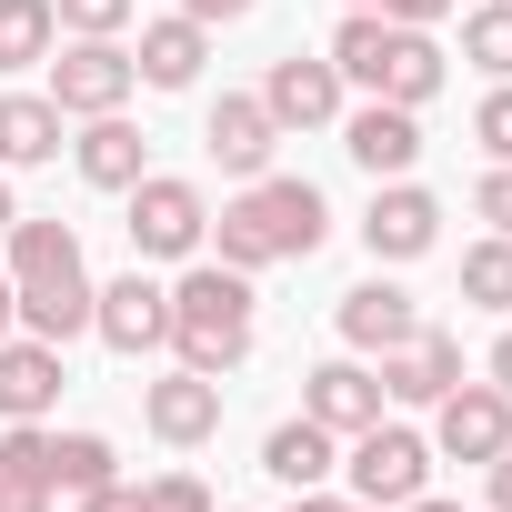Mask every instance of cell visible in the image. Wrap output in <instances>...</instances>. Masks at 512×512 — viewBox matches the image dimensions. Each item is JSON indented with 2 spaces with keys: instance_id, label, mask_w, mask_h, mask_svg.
Masks as SVG:
<instances>
[{
  "instance_id": "obj_7",
  "label": "cell",
  "mask_w": 512,
  "mask_h": 512,
  "mask_svg": "<svg viewBox=\"0 0 512 512\" xmlns=\"http://www.w3.org/2000/svg\"><path fill=\"white\" fill-rule=\"evenodd\" d=\"M91 332H101L121 362H141V352H171V292H161V282L131 262L121 282H101V292H91Z\"/></svg>"
},
{
  "instance_id": "obj_32",
  "label": "cell",
  "mask_w": 512,
  "mask_h": 512,
  "mask_svg": "<svg viewBox=\"0 0 512 512\" xmlns=\"http://www.w3.org/2000/svg\"><path fill=\"white\" fill-rule=\"evenodd\" d=\"M472 211H482L492 231H512V161H492V171L472 181Z\"/></svg>"
},
{
  "instance_id": "obj_23",
  "label": "cell",
  "mask_w": 512,
  "mask_h": 512,
  "mask_svg": "<svg viewBox=\"0 0 512 512\" xmlns=\"http://www.w3.org/2000/svg\"><path fill=\"white\" fill-rule=\"evenodd\" d=\"M382 51H392V21H382V11H342L322 61L342 71V91H372V81H382Z\"/></svg>"
},
{
  "instance_id": "obj_9",
  "label": "cell",
  "mask_w": 512,
  "mask_h": 512,
  "mask_svg": "<svg viewBox=\"0 0 512 512\" xmlns=\"http://www.w3.org/2000/svg\"><path fill=\"white\" fill-rule=\"evenodd\" d=\"M432 452H442V462H492V452H512V402H502L492 382H452V392L432 402Z\"/></svg>"
},
{
  "instance_id": "obj_20",
  "label": "cell",
  "mask_w": 512,
  "mask_h": 512,
  "mask_svg": "<svg viewBox=\"0 0 512 512\" xmlns=\"http://www.w3.org/2000/svg\"><path fill=\"white\" fill-rule=\"evenodd\" d=\"M201 61H211V31H201L191 11H171V21H151V31H141V51H131V71H141V91H191V81H201Z\"/></svg>"
},
{
  "instance_id": "obj_26",
  "label": "cell",
  "mask_w": 512,
  "mask_h": 512,
  "mask_svg": "<svg viewBox=\"0 0 512 512\" xmlns=\"http://www.w3.org/2000/svg\"><path fill=\"white\" fill-rule=\"evenodd\" d=\"M462 302L512 312V231H492V241H472V251H462Z\"/></svg>"
},
{
  "instance_id": "obj_2",
  "label": "cell",
  "mask_w": 512,
  "mask_h": 512,
  "mask_svg": "<svg viewBox=\"0 0 512 512\" xmlns=\"http://www.w3.org/2000/svg\"><path fill=\"white\" fill-rule=\"evenodd\" d=\"M11 241V302H21V332H41V342H81L91 332V262H81V231L71 221H11L0 231Z\"/></svg>"
},
{
  "instance_id": "obj_28",
  "label": "cell",
  "mask_w": 512,
  "mask_h": 512,
  "mask_svg": "<svg viewBox=\"0 0 512 512\" xmlns=\"http://www.w3.org/2000/svg\"><path fill=\"white\" fill-rule=\"evenodd\" d=\"M131 11H141V0H51V21H61L71 41H121Z\"/></svg>"
},
{
  "instance_id": "obj_30",
  "label": "cell",
  "mask_w": 512,
  "mask_h": 512,
  "mask_svg": "<svg viewBox=\"0 0 512 512\" xmlns=\"http://www.w3.org/2000/svg\"><path fill=\"white\" fill-rule=\"evenodd\" d=\"M141 512H221V502L201 492V472H161V482H141Z\"/></svg>"
},
{
  "instance_id": "obj_38",
  "label": "cell",
  "mask_w": 512,
  "mask_h": 512,
  "mask_svg": "<svg viewBox=\"0 0 512 512\" xmlns=\"http://www.w3.org/2000/svg\"><path fill=\"white\" fill-rule=\"evenodd\" d=\"M482 472H492V512H512V452H492Z\"/></svg>"
},
{
  "instance_id": "obj_10",
  "label": "cell",
  "mask_w": 512,
  "mask_h": 512,
  "mask_svg": "<svg viewBox=\"0 0 512 512\" xmlns=\"http://www.w3.org/2000/svg\"><path fill=\"white\" fill-rule=\"evenodd\" d=\"M141 422H151V442H171V452H201V442L221 432V382L181 362V372L141 382Z\"/></svg>"
},
{
  "instance_id": "obj_4",
  "label": "cell",
  "mask_w": 512,
  "mask_h": 512,
  "mask_svg": "<svg viewBox=\"0 0 512 512\" xmlns=\"http://www.w3.org/2000/svg\"><path fill=\"white\" fill-rule=\"evenodd\" d=\"M121 231H131V262H201L211 201H201V181H181V171H141Z\"/></svg>"
},
{
  "instance_id": "obj_22",
  "label": "cell",
  "mask_w": 512,
  "mask_h": 512,
  "mask_svg": "<svg viewBox=\"0 0 512 512\" xmlns=\"http://www.w3.org/2000/svg\"><path fill=\"white\" fill-rule=\"evenodd\" d=\"M442 81H452L442 41H432V31H402V21H392V51H382V81H372V101H402V111H422V101H432Z\"/></svg>"
},
{
  "instance_id": "obj_33",
  "label": "cell",
  "mask_w": 512,
  "mask_h": 512,
  "mask_svg": "<svg viewBox=\"0 0 512 512\" xmlns=\"http://www.w3.org/2000/svg\"><path fill=\"white\" fill-rule=\"evenodd\" d=\"M71 502H81V512H141V482L111 472V482H91V492H71Z\"/></svg>"
},
{
  "instance_id": "obj_1",
  "label": "cell",
  "mask_w": 512,
  "mask_h": 512,
  "mask_svg": "<svg viewBox=\"0 0 512 512\" xmlns=\"http://www.w3.org/2000/svg\"><path fill=\"white\" fill-rule=\"evenodd\" d=\"M332 231V201L292 171H262V181H241L221 211H211V241H221V262L231 272H272V262H312Z\"/></svg>"
},
{
  "instance_id": "obj_8",
  "label": "cell",
  "mask_w": 512,
  "mask_h": 512,
  "mask_svg": "<svg viewBox=\"0 0 512 512\" xmlns=\"http://www.w3.org/2000/svg\"><path fill=\"white\" fill-rule=\"evenodd\" d=\"M442 241V201L402 171V181H372V211H362V251L372 262H422Z\"/></svg>"
},
{
  "instance_id": "obj_16",
  "label": "cell",
  "mask_w": 512,
  "mask_h": 512,
  "mask_svg": "<svg viewBox=\"0 0 512 512\" xmlns=\"http://www.w3.org/2000/svg\"><path fill=\"white\" fill-rule=\"evenodd\" d=\"M61 342H41V332H11L0 342V422H41L51 402H61Z\"/></svg>"
},
{
  "instance_id": "obj_25",
  "label": "cell",
  "mask_w": 512,
  "mask_h": 512,
  "mask_svg": "<svg viewBox=\"0 0 512 512\" xmlns=\"http://www.w3.org/2000/svg\"><path fill=\"white\" fill-rule=\"evenodd\" d=\"M121 472V452L101 442V432H51V492H91V482H111Z\"/></svg>"
},
{
  "instance_id": "obj_21",
  "label": "cell",
  "mask_w": 512,
  "mask_h": 512,
  "mask_svg": "<svg viewBox=\"0 0 512 512\" xmlns=\"http://www.w3.org/2000/svg\"><path fill=\"white\" fill-rule=\"evenodd\" d=\"M71 161H81V181H91V191H131V181L151 171V141H141L121 111H101V121H81Z\"/></svg>"
},
{
  "instance_id": "obj_40",
  "label": "cell",
  "mask_w": 512,
  "mask_h": 512,
  "mask_svg": "<svg viewBox=\"0 0 512 512\" xmlns=\"http://www.w3.org/2000/svg\"><path fill=\"white\" fill-rule=\"evenodd\" d=\"M21 332V302H11V272H0V342H11Z\"/></svg>"
},
{
  "instance_id": "obj_43",
  "label": "cell",
  "mask_w": 512,
  "mask_h": 512,
  "mask_svg": "<svg viewBox=\"0 0 512 512\" xmlns=\"http://www.w3.org/2000/svg\"><path fill=\"white\" fill-rule=\"evenodd\" d=\"M342 11H382V0H342Z\"/></svg>"
},
{
  "instance_id": "obj_6",
  "label": "cell",
  "mask_w": 512,
  "mask_h": 512,
  "mask_svg": "<svg viewBox=\"0 0 512 512\" xmlns=\"http://www.w3.org/2000/svg\"><path fill=\"white\" fill-rule=\"evenodd\" d=\"M41 71H51V101H61L71 121H101V111H121V101L141 91V71H131L121 41H71V51H51Z\"/></svg>"
},
{
  "instance_id": "obj_11",
  "label": "cell",
  "mask_w": 512,
  "mask_h": 512,
  "mask_svg": "<svg viewBox=\"0 0 512 512\" xmlns=\"http://www.w3.org/2000/svg\"><path fill=\"white\" fill-rule=\"evenodd\" d=\"M201 151H211L231 181H262V171H272V151H282V121L262 111V91H221V101H211V121H201Z\"/></svg>"
},
{
  "instance_id": "obj_34",
  "label": "cell",
  "mask_w": 512,
  "mask_h": 512,
  "mask_svg": "<svg viewBox=\"0 0 512 512\" xmlns=\"http://www.w3.org/2000/svg\"><path fill=\"white\" fill-rule=\"evenodd\" d=\"M51 502H61L51 482H11V472H0V512H51Z\"/></svg>"
},
{
  "instance_id": "obj_39",
  "label": "cell",
  "mask_w": 512,
  "mask_h": 512,
  "mask_svg": "<svg viewBox=\"0 0 512 512\" xmlns=\"http://www.w3.org/2000/svg\"><path fill=\"white\" fill-rule=\"evenodd\" d=\"M492 392H502V402H512V332H502V342H492Z\"/></svg>"
},
{
  "instance_id": "obj_17",
  "label": "cell",
  "mask_w": 512,
  "mask_h": 512,
  "mask_svg": "<svg viewBox=\"0 0 512 512\" xmlns=\"http://www.w3.org/2000/svg\"><path fill=\"white\" fill-rule=\"evenodd\" d=\"M452 382H462V342H452V332H432V322H422L412 342H392V352H382V402H442Z\"/></svg>"
},
{
  "instance_id": "obj_3",
  "label": "cell",
  "mask_w": 512,
  "mask_h": 512,
  "mask_svg": "<svg viewBox=\"0 0 512 512\" xmlns=\"http://www.w3.org/2000/svg\"><path fill=\"white\" fill-rule=\"evenodd\" d=\"M171 352L191 362V372H241L251 362V272H231V262H181V282H171Z\"/></svg>"
},
{
  "instance_id": "obj_13",
  "label": "cell",
  "mask_w": 512,
  "mask_h": 512,
  "mask_svg": "<svg viewBox=\"0 0 512 512\" xmlns=\"http://www.w3.org/2000/svg\"><path fill=\"white\" fill-rule=\"evenodd\" d=\"M262 111L282 121V131H322V121H342V71L312 51H292V61H272V81H262Z\"/></svg>"
},
{
  "instance_id": "obj_41",
  "label": "cell",
  "mask_w": 512,
  "mask_h": 512,
  "mask_svg": "<svg viewBox=\"0 0 512 512\" xmlns=\"http://www.w3.org/2000/svg\"><path fill=\"white\" fill-rule=\"evenodd\" d=\"M21 221V201H11V171H0V231H11Z\"/></svg>"
},
{
  "instance_id": "obj_19",
  "label": "cell",
  "mask_w": 512,
  "mask_h": 512,
  "mask_svg": "<svg viewBox=\"0 0 512 512\" xmlns=\"http://www.w3.org/2000/svg\"><path fill=\"white\" fill-rule=\"evenodd\" d=\"M61 141H71V111L51 91H0V171H41L61 161Z\"/></svg>"
},
{
  "instance_id": "obj_42",
  "label": "cell",
  "mask_w": 512,
  "mask_h": 512,
  "mask_svg": "<svg viewBox=\"0 0 512 512\" xmlns=\"http://www.w3.org/2000/svg\"><path fill=\"white\" fill-rule=\"evenodd\" d=\"M402 512H462V502H432V492H412V502H402Z\"/></svg>"
},
{
  "instance_id": "obj_29",
  "label": "cell",
  "mask_w": 512,
  "mask_h": 512,
  "mask_svg": "<svg viewBox=\"0 0 512 512\" xmlns=\"http://www.w3.org/2000/svg\"><path fill=\"white\" fill-rule=\"evenodd\" d=\"M0 472H11V482H51V432L11 422V432H0Z\"/></svg>"
},
{
  "instance_id": "obj_12",
  "label": "cell",
  "mask_w": 512,
  "mask_h": 512,
  "mask_svg": "<svg viewBox=\"0 0 512 512\" xmlns=\"http://www.w3.org/2000/svg\"><path fill=\"white\" fill-rule=\"evenodd\" d=\"M302 412H312L322 432H342V442H352V432H372V422H382V372H372V362H352V352H342V362H312V372H302Z\"/></svg>"
},
{
  "instance_id": "obj_44",
  "label": "cell",
  "mask_w": 512,
  "mask_h": 512,
  "mask_svg": "<svg viewBox=\"0 0 512 512\" xmlns=\"http://www.w3.org/2000/svg\"><path fill=\"white\" fill-rule=\"evenodd\" d=\"M221 512H231V502H221Z\"/></svg>"
},
{
  "instance_id": "obj_24",
  "label": "cell",
  "mask_w": 512,
  "mask_h": 512,
  "mask_svg": "<svg viewBox=\"0 0 512 512\" xmlns=\"http://www.w3.org/2000/svg\"><path fill=\"white\" fill-rule=\"evenodd\" d=\"M51 41H61L51 0H0V71H41V61H51Z\"/></svg>"
},
{
  "instance_id": "obj_27",
  "label": "cell",
  "mask_w": 512,
  "mask_h": 512,
  "mask_svg": "<svg viewBox=\"0 0 512 512\" xmlns=\"http://www.w3.org/2000/svg\"><path fill=\"white\" fill-rule=\"evenodd\" d=\"M462 61L512 81V0H482V11H462Z\"/></svg>"
},
{
  "instance_id": "obj_18",
  "label": "cell",
  "mask_w": 512,
  "mask_h": 512,
  "mask_svg": "<svg viewBox=\"0 0 512 512\" xmlns=\"http://www.w3.org/2000/svg\"><path fill=\"white\" fill-rule=\"evenodd\" d=\"M262 472H272L282 492H322V482L342 472V432H322L312 412H292V422L262 432Z\"/></svg>"
},
{
  "instance_id": "obj_5",
  "label": "cell",
  "mask_w": 512,
  "mask_h": 512,
  "mask_svg": "<svg viewBox=\"0 0 512 512\" xmlns=\"http://www.w3.org/2000/svg\"><path fill=\"white\" fill-rule=\"evenodd\" d=\"M352 502H382V512H402L422 482H432V442L422 432H402V422H372V432H352Z\"/></svg>"
},
{
  "instance_id": "obj_37",
  "label": "cell",
  "mask_w": 512,
  "mask_h": 512,
  "mask_svg": "<svg viewBox=\"0 0 512 512\" xmlns=\"http://www.w3.org/2000/svg\"><path fill=\"white\" fill-rule=\"evenodd\" d=\"M292 512H382V502H352V492H292Z\"/></svg>"
},
{
  "instance_id": "obj_14",
  "label": "cell",
  "mask_w": 512,
  "mask_h": 512,
  "mask_svg": "<svg viewBox=\"0 0 512 512\" xmlns=\"http://www.w3.org/2000/svg\"><path fill=\"white\" fill-rule=\"evenodd\" d=\"M342 151H352L372 181H402V171L422 161V111H402V101H362V111L342 121Z\"/></svg>"
},
{
  "instance_id": "obj_31",
  "label": "cell",
  "mask_w": 512,
  "mask_h": 512,
  "mask_svg": "<svg viewBox=\"0 0 512 512\" xmlns=\"http://www.w3.org/2000/svg\"><path fill=\"white\" fill-rule=\"evenodd\" d=\"M472 141H482L492 161H512V81H492V91H482V111H472Z\"/></svg>"
},
{
  "instance_id": "obj_35",
  "label": "cell",
  "mask_w": 512,
  "mask_h": 512,
  "mask_svg": "<svg viewBox=\"0 0 512 512\" xmlns=\"http://www.w3.org/2000/svg\"><path fill=\"white\" fill-rule=\"evenodd\" d=\"M442 11H452V0H382V21H402V31H432Z\"/></svg>"
},
{
  "instance_id": "obj_15",
  "label": "cell",
  "mask_w": 512,
  "mask_h": 512,
  "mask_svg": "<svg viewBox=\"0 0 512 512\" xmlns=\"http://www.w3.org/2000/svg\"><path fill=\"white\" fill-rule=\"evenodd\" d=\"M332 322H342V342H352V352H372V362H382L392 342H412V332H422V302H412L402 282H382V272H372V282H352V292H342V312H332Z\"/></svg>"
},
{
  "instance_id": "obj_36",
  "label": "cell",
  "mask_w": 512,
  "mask_h": 512,
  "mask_svg": "<svg viewBox=\"0 0 512 512\" xmlns=\"http://www.w3.org/2000/svg\"><path fill=\"white\" fill-rule=\"evenodd\" d=\"M181 11H191L201 31H221V21H241V11H262V0H181Z\"/></svg>"
}]
</instances>
